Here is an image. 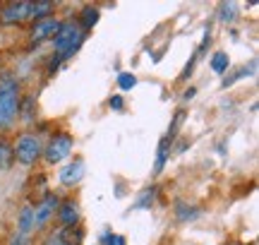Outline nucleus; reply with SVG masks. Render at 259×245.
I'll return each mask as SVG.
<instances>
[{
    "label": "nucleus",
    "instance_id": "f3484780",
    "mask_svg": "<svg viewBox=\"0 0 259 245\" xmlns=\"http://www.w3.org/2000/svg\"><path fill=\"white\" fill-rule=\"evenodd\" d=\"M254 70H257V60H252L250 67H247V65L240 67V70H238V72H235L233 77H226V79H223V89H226V87H231V85H235L238 79H242V77H247L250 72H254Z\"/></svg>",
    "mask_w": 259,
    "mask_h": 245
},
{
    "label": "nucleus",
    "instance_id": "a878e982",
    "mask_svg": "<svg viewBox=\"0 0 259 245\" xmlns=\"http://www.w3.org/2000/svg\"><path fill=\"white\" fill-rule=\"evenodd\" d=\"M197 58H199V56H197V53H194V56L190 58V63H187V65H185V70H183V75H180V77H183V79H187V77L192 75V70H194V63H197Z\"/></svg>",
    "mask_w": 259,
    "mask_h": 245
},
{
    "label": "nucleus",
    "instance_id": "0eeeda50",
    "mask_svg": "<svg viewBox=\"0 0 259 245\" xmlns=\"http://www.w3.org/2000/svg\"><path fill=\"white\" fill-rule=\"evenodd\" d=\"M60 19L58 17H46L38 19V22H31V29H29V38L34 44H44V41H53L56 34L60 31Z\"/></svg>",
    "mask_w": 259,
    "mask_h": 245
},
{
    "label": "nucleus",
    "instance_id": "f8f14e48",
    "mask_svg": "<svg viewBox=\"0 0 259 245\" xmlns=\"http://www.w3.org/2000/svg\"><path fill=\"white\" fill-rule=\"evenodd\" d=\"M31 231H34V207L24 205V207L19 209V217H17V233L29 236Z\"/></svg>",
    "mask_w": 259,
    "mask_h": 245
},
{
    "label": "nucleus",
    "instance_id": "5701e85b",
    "mask_svg": "<svg viewBox=\"0 0 259 245\" xmlns=\"http://www.w3.org/2000/svg\"><path fill=\"white\" fill-rule=\"evenodd\" d=\"M103 245H127V240L118 233H103Z\"/></svg>",
    "mask_w": 259,
    "mask_h": 245
},
{
    "label": "nucleus",
    "instance_id": "9d476101",
    "mask_svg": "<svg viewBox=\"0 0 259 245\" xmlns=\"http://www.w3.org/2000/svg\"><path fill=\"white\" fill-rule=\"evenodd\" d=\"M53 10H56V3H53V0H36V3H29V22H38V19L53 17Z\"/></svg>",
    "mask_w": 259,
    "mask_h": 245
},
{
    "label": "nucleus",
    "instance_id": "39448f33",
    "mask_svg": "<svg viewBox=\"0 0 259 245\" xmlns=\"http://www.w3.org/2000/svg\"><path fill=\"white\" fill-rule=\"evenodd\" d=\"M29 22V0H12L0 8V24L3 27H17Z\"/></svg>",
    "mask_w": 259,
    "mask_h": 245
},
{
    "label": "nucleus",
    "instance_id": "ddd939ff",
    "mask_svg": "<svg viewBox=\"0 0 259 245\" xmlns=\"http://www.w3.org/2000/svg\"><path fill=\"white\" fill-rule=\"evenodd\" d=\"M56 236L60 238V243H65V245H82L84 231L79 226H63L56 231Z\"/></svg>",
    "mask_w": 259,
    "mask_h": 245
},
{
    "label": "nucleus",
    "instance_id": "b1692460",
    "mask_svg": "<svg viewBox=\"0 0 259 245\" xmlns=\"http://www.w3.org/2000/svg\"><path fill=\"white\" fill-rule=\"evenodd\" d=\"M108 106H111L113 111H122V108H125V101H122L120 94H115V96H111V99H108Z\"/></svg>",
    "mask_w": 259,
    "mask_h": 245
},
{
    "label": "nucleus",
    "instance_id": "f257e3e1",
    "mask_svg": "<svg viewBox=\"0 0 259 245\" xmlns=\"http://www.w3.org/2000/svg\"><path fill=\"white\" fill-rule=\"evenodd\" d=\"M19 82L10 72L0 75V130H8L17 120Z\"/></svg>",
    "mask_w": 259,
    "mask_h": 245
},
{
    "label": "nucleus",
    "instance_id": "6ab92c4d",
    "mask_svg": "<svg viewBox=\"0 0 259 245\" xmlns=\"http://www.w3.org/2000/svg\"><path fill=\"white\" fill-rule=\"evenodd\" d=\"M10 161H12V144L5 140H0V171L8 169Z\"/></svg>",
    "mask_w": 259,
    "mask_h": 245
},
{
    "label": "nucleus",
    "instance_id": "2eb2a0df",
    "mask_svg": "<svg viewBox=\"0 0 259 245\" xmlns=\"http://www.w3.org/2000/svg\"><path fill=\"white\" fill-rule=\"evenodd\" d=\"M170 147H173V140L170 137H163L158 142V154H156V171L154 173H163V166H166V159L170 154Z\"/></svg>",
    "mask_w": 259,
    "mask_h": 245
},
{
    "label": "nucleus",
    "instance_id": "cd10ccee",
    "mask_svg": "<svg viewBox=\"0 0 259 245\" xmlns=\"http://www.w3.org/2000/svg\"><path fill=\"white\" fill-rule=\"evenodd\" d=\"M194 94H197V89H194V87H190V89H185V92H183V99H185V101H190V99H194Z\"/></svg>",
    "mask_w": 259,
    "mask_h": 245
},
{
    "label": "nucleus",
    "instance_id": "4468645a",
    "mask_svg": "<svg viewBox=\"0 0 259 245\" xmlns=\"http://www.w3.org/2000/svg\"><path fill=\"white\" fill-rule=\"evenodd\" d=\"M99 17H101L99 8H94V5H87V8H82V12H79V19H77V24H79V29H82L84 34H87L89 29H94V24L99 22Z\"/></svg>",
    "mask_w": 259,
    "mask_h": 245
},
{
    "label": "nucleus",
    "instance_id": "7ed1b4c3",
    "mask_svg": "<svg viewBox=\"0 0 259 245\" xmlns=\"http://www.w3.org/2000/svg\"><path fill=\"white\" fill-rule=\"evenodd\" d=\"M41 156H44V144L36 132L19 135L17 142L12 144V159H17L22 166H34Z\"/></svg>",
    "mask_w": 259,
    "mask_h": 245
},
{
    "label": "nucleus",
    "instance_id": "1a4fd4ad",
    "mask_svg": "<svg viewBox=\"0 0 259 245\" xmlns=\"http://www.w3.org/2000/svg\"><path fill=\"white\" fill-rule=\"evenodd\" d=\"M84 161L82 159H74V161H70L67 166H63L60 169V173H58V178H60V183L63 185H77L79 180L84 178Z\"/></svg>",
    "mask_w": 259,
    "mask_h": 245
},
{
    "label": "nucleus",
    "instance_id": "dca6fc26",
    "mask_svg": "<svg viewBox=\"0 0 259 245\" xmlns=\"http://www.w3.org/2000/svg\"><path fill=\"white\" fill-rule=\"evenodd\" d=\"M228 65H231V58L226 56L223 51H219V53H213L211 56V70L216 72V75H223V72L228 70Z\"/></svg>",
    "mask_w": 259,
    "mask_h": 245
},
{
    "label": "nucleus",
    "instance_id": "4be33fe9",
    "mask_svg": "<svg viewBox=\"0 0 259 245\" xmlns=\"http://www.w3.org/2000/svg\"><path fill=\"white\" fill-rule=\"evenodd\" d=\"M156 192H158V188H154V185H151V188H147V192H144V195L139 197L137 209H147L149 205H151V202L156 199Z\"/></svg>",
    "mask_w": 259,
    "mask_h": 245
},
{
    "label": "nucleus",
    "instance_id": "393cba45",
    "mask_svg": "<svg viewBox=\"0 0 259 245\" xmlns=\"http://www.w3.org/2000/svg\"><path fill=\"white\" fill-rule=\"evenodd\" d=\"M60 63H63V60H60V58L56 56V53H53V58H51V63H48V75L53 77L58 72V67H60Z\"/></svg>",
    "mask_w": 259,
    "mask_h": 245
},
{
    "label": "nucleus",
    "instance_id": "aec40b11",
    "mask_svg": "<svg viewBox=\"0 0 259 245\" xmlns=\"http://www.w3.org/2000/svg\"><path fill=\"white\" fill-rule=\"evenodd\" d=\"M235 10H238L235 3H221V8H219V19H221V22H233V19H235Z\"/></svg>",
    "mask_w": 259,
    "mask_h": 245
},
{
    "label": "nucleus",
    "instance_id": "9b49d317",
    "mask_svg": "<svg viewBox=\"0 0 259 245\" xmlns=\"http://www.w3.org/2000/svg\"><path fill=\"white\" fill-rule=\"evenodd\" d=\"M17 118L22 123H31L36 120V96H24V99H19V108H17Z\"/></svg>",
    "mask_w": 259,
    "mask_h": 245
},
{
    "label": "nucleus",
    "instance_id": "20e7f679",
    "mask_svg": "<svg viewBox=\"0 0 259 245\" xmlns=\"http://www.w3.org/2000/svg\"><path fill=\"white\" fill-rule=\"evenodd\" d=\"M74 149V140L70 132H56L51 142H48L46 147H44V159L51 164V166H56L60 161H65Z\"/></svg>",
    "mask_w": 259,
    "mask_h": 245
},
{
    "label": "nucleus",
    "instance_id": "a211bd4d",
    "mask_svg": "<svg viewBox=\"0 0 259 245\" xmlns=\"http://www.w3.org/2000/svg\"><path fill=\"white\" fill-rule=\"evenodd\" d=\"M176 217L180 219V221H190V219L199 217V209H197V207H187V205H183V202H178Z\"/></svg>",
    "mask_w": 259,
    "mask_h": 245
},
{
    "label": "nucleus",
    "instance_id": "bb28decb",
    "mask_svg": "<svg viewBox=\"0 0 259 245\" xmlns=\"http://www.w3.org/2000/svg\"><path fill=\"white\" fill-rule=\"evenodd\" d=\"M41 245H65V243H60V238H58L56 231H53V233H48V236L44 238V243Z\"/></svg>",
    "mask_w": 259,
    "mask_h": 245
},
{
    "label": "nucleus",
    "instance_id": "412c9836",
    "mask_svg": "<svg viewBox=\"0 0 259 245\" xmlns=\"http://www.w3.org/2000/svg\"><path fill=\"white\" fill-rule=\"evenodd\" d=\"M118 87H120L122 92L135 89V87H137V77L130 75V72H120V75H118Z\"/></svg>",
    "mask_w": 259,
    "mask_h": 245
},
{
    "label": "nucleus",
    "instance_id": "6e6552de",
    "mask_svg": "<svg viewBox=\"0 0 259 245\" xmlns=\"http://www.w3.org/2000/svg\"><path fill=\"white\" fill-rule=\"evenodd\" d=\"M58 219L63 226H79V219H82V209H79V202L72 197H67L60 202L58 207Z\"/></svg>",
    "mask_w": 259,
    "mask_h": 245
},
{
    "label": "nucleus",
    "instance_id": "f03ea898",
    "mask_svg": "<svg viewBox=\"0 0 259 245\" xmlns=\"http://www.w3.org/2000/svg\"><path fill=\"white\" fill-rule=\"evenodd\" d=\"M84 38H87V34H84L82 29H79V24H77L74 19H70V22H63V24H60V31H58L56 38H53L56 56L60 58V60L72 58L74 53L79 51V46L84 44Z\"/></svg>",
    "mask_w": 259,
    "mask_h": 245
},
{
    "label": "nucleus",
    "instance_id": "423d86ee",
    "mask_svg": "<svg viewBox=\"0 0 259 245\" xmlns=\"http://www.w3.org/2000/svg\"><path fill=\"white\" fill-rule=\"evenodd\" d=\"M58 207H60V197L58 195H46L34 209V231H44L51 224V219H56Z\"/></svg>",
    "mask_w": 259,
    "mask_h": 245
}]
</instances>
